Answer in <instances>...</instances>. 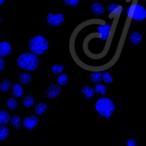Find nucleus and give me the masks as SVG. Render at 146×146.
<instances>
[{
	"label": "nucleus",
	"mask_w": 146,
	"mask_h": 146,
	"mask_svg": "<svg viewBox=\"0 0 146 146\" xmlns=\"http://www.w3.org/2000/svg\"><path fill=\"white\" fill-rule=\"evenodd\" d=\"M102 78L104 82L107 84H111L113 81V78L110 75V73L107 71L103 72L102 74Z\"/></svg>",
	"instance_id": "nucleus-24"
},
{
	"label": "nucleus",
	"mask_w": 146,
	"mask_h": 146,
	"mask_svg": "<svg viewBox=\"0 0 146 146\" xmlns=\"http://www.w3.org/2000/svg\"><path fill=\"white\" fill-rule=\"evenodd\" d=\"M62 91L61 88L58 85L51 84L48 87L46 91L45 94L48 98L52 99L59 95Z\"/></svg>",
	"instance_id": "nucleus-8"
},
{
	"label": "nucleus",
	"mask_w": 146,
	"mask_h": 146,
	"mask_svg": "<svg viewBox=\"0 0 146 146\" xmlns=\"http://www.w3.org/2000/svg\"><path fill=\"white\" fill-rule=\"evenodd\" d=\"M32 75L28 72H24L20 74L19 76V81L22 84L27 85L32 80Z\"/></svg>",
	"instance_id": "nucleus-12"
},
{
	"label": "nucleus",
	"mask_w": 146,
	"mask_h": 146,
	"mask_svg": "<svg viewBox=\"0 0 146 146\" xmlns=\"http://www.w3.org/2000/svg\"><path fill=\"white\" fill-rule=\"evenodd\" d=\"M24 92L23 89L21 85L19 83L14 84L12 91V93L14 97L16 98L19 97L23 95Z\"/></svg>",
	"instance_id": "nucleus-13"
},
{
	"label": "nucleus",
	"mask_w": 146,
	"mask_h": 146,
	"mask_svg": "<svg viewBox=\"0 0 146 146\" xmlns=\"http://www.w3.org/2000/svg\"><path fill=\"white\" fill-rule=\"evenodd\" d=\"M142 34L140 32L134 31L131 33L129 39L131 43L134 45H138L140 44L142 39Z\"/></svg>",
	"instance_id": "nucleus-9"
},
{
	"label": "nucleus",
	"mask_w": 146,
	"mask_h": 146,
	"mask_svg": "<svg viewBox=\"0 0 146 146\" xmlns=\"http://www.w3.org/2000/svg\"><path fill=\"white\" fill-rule=\"evenodd\" d=\"M93 109L97 116L102 119H108L111 118L115 110L113 101L107 97H102L94 102Z\"/></svg>",
	"instance_id": "nucleus-1"
},
{
	"label": "nucleus",
	"mask_w": 146,
	"mask_h": 146,
	"mask_svg": "<svg viewBox=\"0 0 146 146\" xmlns=\"http://www.w3.org/2000/svg\"><path fill=\"white\" fill-rule=\"evenodd\" d=\"M11 119L10 114L7 111L2 110L0 111V124L4 125L8 123Z\"/></svg>",
	"instance_id": "nucleus-15"
},
{
	"label": "nucleus",
	"mask_w": 146,
	"mask_h": 146,
	"mask_svg": "<svg viewBox=\"0 0 146 146\" xmlns=\"http://www.w3.org/2000/svg\"><path fill=\"white\" fill-rule=\"evenodd\" d=\"M17 64L18 66L23 70L33 71L38 67L39 59L38 56L35 54L26 53L18 57Z\"/></svg>",
	"instance_id": "nucleus-2"
},
{
	"label": "nucleus",
	"mask_w": 146,
	"mask_h": 146,
	"mask_svg": "<svg viewBox=\"0 0 146 146\" xmlns=\"http://www.w3.org/2000/svg\"><path fill=\"white\" fill-rule=\"evenodd\" d=\"M94 92L102 95H104L107 91V89L104 85L102 84H97L94 87Z\"/></svg>",
	"instance_id": "nucleus-25"
},
{
	"label": "nucleus",
	"mask_w": 146,
	"mask_h": 146,
	"mask_svg": "<svg viewBox=\"0 0 146 146\" xmlns=\"http://www.w3.org/2000/svg\"><path fill=\"white\" fill-rule=\"evenodd\" d=\"M40 123L39 118L35 115H31L26 117L23 121V125L24 127L29 130H32Z\"/></svg>",
	"instance_id": "nucleus-6"
},
{
	"label": "nucleus",
	"mask_w": 146,
	"mask_h": 146,
	"mask_svg": "<svg viewBox=\"0 0 146 146\" xmlns=\"http://www.w3.org/2000/svg\"><path fill=\"white\" fill-rule=\"evenodd\" d=\"M92 13L95 15L99 16L103 14L105 12V7L101 4L94 3L91 6Z\"/></svg>",
	"instance_id": "nucleus-11"
},
{
	"label": "nucleus",
	"mask_w": 146,
	"mask_h": 146,
	"mask_svg": "<svg viewBox=\"0 0 146 146\" xmlns=\"http://www.w3.org/2000/svg\"><path fill=\"white\" fill-rule=\"evenodd\" d=\"M47 110L46 104L44 102H40L36 105L35 108V113L38 115H41L43 113L46 112Z\"/></svg>",
	"instance_id": "nucleus-14"
},
{
	"label": "nucleus",
	"mask_w": 146,
	"mask_h": 146,
	"mask_svg": "<svg viewBox=\"0 0 146 146\" xmlns=\"http://www.w3.org/2000/svg\"><path fill=\"white\" fill-rule=\"evenodd\" d=\"M112 26L111 24L105 23L100 25L97 28V30L100 35V39L106 40L110 35L111 32Z\"/></svg>",
	"instance_id": "nucleus-7"
},
{
	"label": "nucleus",
	"mask_w": 146,
	"mask_h": 146,
	"mask_svg": "<svg viewBox=\"0 0 146 146\" xmlns=\"http://www.w3.org/2000/svg\"><path fill=\"white\" fill-rule=\"evenodd\" d=\"M2 21V19L1 17H0V23H1Z\"/></svg>",
	"instance_id": "nucleus-33"
},
{
	"label": "nucleus",
	"mask_w": 146,
	"mask_h": 146,
	"mask_svg": "<svg viewBox=\"0 0 146 146\" xmlns=\"http://www.w3.org/2000/svg\"><path fill=\"white\" fill-rule=\"evenodd\" d=\"M6 68L5 62L4 60L1 57L0 58V71L4 70Z\"/></svg>",
	"instance_id": "nucleus-31"
},
{
	"label": "nucleus",
	"mask_w": 146,
	"mask_h": 146,
	"mask_svg": "<svg viewBox=\"0 0 146 146\" xmlns=\"http://www.w3.org/2000/svg\"><path fill=\"white\" fill-rule=\"evenodd\" d=\"M29 47L31 51L36 55L44 54L48 49V43L43 36H36L29 41Z\"/></svg>",
	"instance_id": "nucleus-4"
},
{
	"label": "nucleus",
	"mask_w": 146,
	"mask_h": 146,
	"mask_svg": "<svg viewBox=\"0 0 146 146\" xmlns=\"http://www.w3.org/2000/svg\"><path fill=\"white\" fill-rule=\"evenodd\" d=\"M119 4H111L108 5L107 10L108 13H111L113 10Z\"/></svg>",
	"instance_id": "nucleus-30"
},
{
	"label": "nucleus",
	"mask_w": 146,
	"mask_h": 146,
	"mask_svg": "<svg viewBox=\"0 0 146 146\" xmlns=\"http://www.w3.org/2000/svg\"><path fill=\"white\" fill-rule=\"evenodd\" d=\"M58 84L61 86H64L68 82V76L66 74H62L59 76L57 79Z\"/></svg>",
	"instance_id": "nucleus-27"
},
{
	"label": "nucleus",
	"mask_w": 146,
	"mask_h": 146,
	"mask_svg": "<svg viewBox=\"0 0 146 146\" xmlns=\"http://www.w3.org/2000/svg\"><path fill=\"white\" fill-rule=\"evenodd\" d=\"M64 69V66L61 65L54 64L52 66V71L54 74H61Z\"/></svg>",
	"instance_id": "nucleus-26"
},
{
	"label": "nucleus",
	"mask_w": 146,
	"mask_h": 146,
	"mask_svg": "<svg viewBox=\"0 0 146 146\" xmlns=\"http://www.w3.org/2000/svg\"><path fill=\"white\" fill-rule=\"evenodd\" d=\"M5 0H0V6L2 7L5 2Z\"/></svg>",
	"instance_id": "nucleus-32"
},
{
	"label": "nucleus",
	"mask_w": 146,
	"mask_h": 146,
	"mask_svg": "<svg viewBox=\"0 0 146 146\" xmlns=\"http://www.w3.org/2000/svg\"><path fill=\"white\" fill-rule=\"evenodd\" d=\"M11 123L16 130L19 129L21 125V120L20 117L18 115H14L11 120Z\"/></svg>",
	"instance_id": "nucleus-17"
},
{
	"label": "nucleus",
	"mask_w": 146,
	"mask_h": 146,
	"mask_svg": "<svg viewBox=\"0 0 146 146\" xmlns=\"http://www.w3.org/2000/svg\"><path fill=\"white\" fill-rule=\"evenodd\" d=\"M12 48L10 44L7 42H4L0 44V55L5 57L11 52Z\"/></svg>",
	"instance_id": "nucleus-10"
},
{
	"label": "nucleus",
	"mask_w": 146,
	"mask_h": 146,
	"mask_svg": "<svg viewBox=\"0 0 146 146\" xmlns=\"http://www.w3.org/2000/svg\"><path fill=\"white\" fill-rule=\"evenodd\" d=\"M126 145L128 146H136L137 144L136 140L132 138L127 139L126 142Z\"/></svg>",
	"instance_id": "nucleus-29"
},
{
	"label": "nucleus",
	"mask_w": 146,
	"mask_h": 146,
	"mask_svg": "<svg viewBox=\"0 0 146 146\" xmlns=\"http://www.w3.org/2000/svg\"><path fill=\"white\" fill-rule=\"evenodd\" d=\"M144 1L146 2V0H144Z\"/></svg>",
	"instance_id": "nucleus-34"
},
{
	"label": "nucleus",
	"mask_w": 146,
	"mask_h": 146,
	"mask_svg": "<svg viewBox=\"0 0 146 146\" xmlns=\"http://www.w3.org/2000/svg\"><path fill=\"white\" fill-rule=\"evenodd\" d=\"M9 133V128L7 127L1 125L0 126V140H5L8 137Z\"/></svg>",
	"instance_id": "nucleus-20"
},
{
	"label": "nucleus",
	"mask_w": 146,
	"mask_h": 146,
	"mask_svg": "<svg viewBox=\"0 0 146 146\" xmlns=\"http://www.w3.org/2000/svg\"><path fill=\"white\" fill-rule=\"evenodd\" d=\"M136 2L133 1L127 9V19L135 22H142L146 19V9Z\"/></svg>",
	"instance_id": "nucleus-3"
},
{
	"label": "nucleus",
	"mask_w": 146,
	"mask_h": 146,
	"mask_svg": "<svg viewBox=\"0 0 146 146\" xmlns=\"http://www.w3.org/2000/svg\"><path fill=\"white\" fill-rule=\"evenodd\" d=\"M92 81L95 83L100 82L102 79V74L100 72H96L92 73L90 76Z\"/></svg>",
	"instance_id": "nucleus-22"
},
{
	"label": "nucleus",
	"mask_w": 146,
	"mask_h": 146,
	"mask_svg": "<svg viewBox=\"0 0 146 146\" xmlns=\"http://www.w3.org/2000/svg\"><path fill=\"white\" fill-rule=\"evenodd\" d=\"M6 104L7 107L13 111L15 110L18 106L17 102L13 97H11L8 100Z\"/></svg>",
	"instance_id": "nucleus-23"
},
{
	"label": "nucleus",
	"mask_w": 146,
	"mask_h": 146,
	"mask_svg": "<svg viewBox=\"0 0 146 146\" xmlns=\"http://www.w3.org/2000/svg\"><path fill=\"white\" fill-rule=\"evenodd\" d=\"M65 18L61 13H55L50 12L47 14L46 21L48 24L53 27H58L62 25L65 21Z\"/></svg>",
	"instance_id": "nucleus-5"
},
{
	"label": "nucleus",
	"mask_w": 146,
	"mask_h": 146,
	"mask_svg": "<svg viewBox=\"0 0 146 146\" xmlns=\"http://www.w3.org/2000/svg\"><path fill=\"white\" fill-rule=\"evenodd\" d=\"M33 97L30 96H26L23 97L22 103L23 106L27 108L31 107L34 104Z\"/></svg>",
	"instance_id": "nucleus-19"
},
{
	"label": "nucleus",
	"mask_w": 146,
	"mask_h": 146,
	"mask_svg": "<svg viewBox=\"0 0 146 146\" xmlns=\"http://www.w3.org/2000/svg\"><path fill=\"white\" fill-rule=\"evenodd\" d=\"M81 92L87 98L89 99L92 98L94 94V91L91 87L87 86H83L81 89Z\"/></svg>",
	"instance_id": "nucleus-18"
},
{
	"label": "nucleus",
	"mask_w": 146,
	"mask_h": 146,
	"mask_svg": "<svg viewBox=\"0 0 146 146\" xmlns=\"http://www.w3.org/2000/svg\"><path fill=\"white\" fill-rule=\"evenodd\" d=\"M11 86V82L8 79H5L3 83L0 84V90L3 92H6L10 90Z\"/></svg>",
	"instance_id": "nucleus-21"
},
{
	"label": "nucleus",
	"mask_w": 146,
	"mask_h": 146,
	"mask_svg": "<svg viewBox=\"0 0 146 146\" xmlns=\"http://www.w3.org/2000/svg\"><path fill=\"white\" fill-rule=\"evenodd\" d=\"M65 5L68 6L76 7L78 5L80 0H63Z\"/></svg>",
	"instance_id": "nucleus-28"
},
{
	"label": "nucleus",
	"mask_w": 146,
	"mask_h": 146,
	"mask_svg": "<svg viewBox=\"0 0 146 146\" xmlns=\"http://www.w3.org/2000/svg\"><path fill=\"white\" fill-rule=\"evenodd\" d=\"M124 11V8L123 6L119 4L112 13L109 14L108 17L110 19H112L114 17H118L123 13Z\"/></svg>",
	"instance_id": "nucleus-16"
}]
</instances>
